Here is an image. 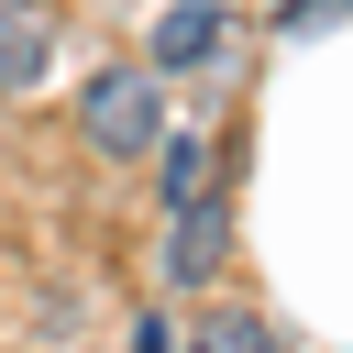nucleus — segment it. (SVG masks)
I'll return each mask as SVG.
<instances>
[{"label": "nucleus", "instance_id": "nucleus-4", "mask_svg": "<svg viewBox=\"0 0 353 353\" xmlns=\"http://www.w3.org/2000/svg\"><path fill=\"white\" fill-rule=\"evenodd\" d=\"M44 66H55V33H44V11H33V0H0V99L44 88Z\"/></svg>", "mask_w": 353, "mask_h": 353}, {"label": "nucleus", "instance_id": "nucleus-3", "mask_svg": "<svg viewBox=\"0 0 353 353\" xmlns=\"http://www.w3.org/2000/svg\"><path fill=\"white\" fill-rule=\"evenodd\" d=\"M221 44H232V11H221V0H165L154 33H143V66H154V77H199Z\"/></svg>", "mask_w": 353, "mask_h": 353}, {"label": "nucleus", "instance_id": "nucleus-2", "mask_svg": "<svg viewBox=\"0 0 353 353\" xmlns=\"http://www.w3.org/2000/svg\"><path fill=\"white\" fill-rule=\"evenodd\" d=\"M221 254H232V210H221V188H210V199H188V210H165V254H154V276H165V287H210V276H221Z\"/></svg>", "mask_w": 353, "mask_h": 353}, {"label": "nucleus", "instance_id": "nucleus-5", "mask_svg": "<svg viewBox=\"0 0 353 353\" xmlns=\"http://www.w3.org/2000/svg\"><path fill=\"white\" fill-rule=\"evenodd\" d=\"M154 199H165V210L210 199V143H199V132H165V143H154Z\"/></svg>", "mask_w": 353, "mask_h": 353}, {"label": "nucleus", "instance_id": "nucleus-6", "mask_svg": "<svg viewBox=\"0 0 353 353\" xmlns=\"http://www.w3.org/2000/svg\"><path fill=\"white\" fill-rule=\"evenodd\" d=\"M188 353H276V331L254 309H199L188 320Z\"/></svg>", "mask_w": 353, "mask_h": 353}, {"label": "nucleus", "instance_id": "nucleus-7", "mask_svg": "<svg viewBox=\"0 0 353 353\" xmlns=\"http://www.w3.org/2000/svg\"><path fill=\"white\" fill-rule=\"evenodd\" d=\"M132 353H176V331L165 320H132Z\"/></svg>", "mask_w": 353, "mask_h": 353}, {"label": "nucleus", "instance_id": "nucleus-1", "mask_svg": "<svg viewBox=\"0 0 353 353\" xmlns=\"http://www.w3.org/2000/svg\"><path fill=\"white\" fill-rule=\"evenodd\" d=\"M77 132H88L99 154H121V165L154 154V143H165V77H154V66H99V77L77 88Z\"/></svg>", "mask_w": 353, "mask_h": 353}]
</instances>
